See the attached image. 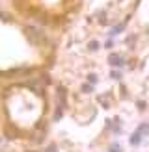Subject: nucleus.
<instances>
[{"label": "nucleus", "instance_id": "nucleus-1", "mask_svg": "<svg viewBox=\"0 0 149 152\" xmlns=\"http://www.w3.org/2000/svg\"><path fill=\"white\" fill-rule=\"evenodd\" d=\"M28 37H30V39H32L34 43H39V39H41L39 32H37L35 28H30V30H28Z\"/></svg>", "mask_w": 149, "mask_h": 152}, {"label": "nucleus", "instance_id": "nucleus-2", "mask_svg": "<svg viewBox=\"0 0 149 152\" xmlns=\"http://www.w3.org/2000/svg\"><path fill=\"white\" fill-rule=\"evenodd\" d=\"M110 63H112V65H121L123 59L119 58V56H116V54H112V56H110Z\"/></svg>", "mask_w": 149, "mask_h": 152}, {"label": "nucleus", "instance_id": "nucleus-3", "mask_svg": "<svg viewBox=\"0 0 149 152\" xmlns=\"http://www.w3.org/2000/svg\"><path fill=\"white\" fill-rule=\"evenodd\" d=\"M97 47H99V43H97V41H91V43H89V48H91V50H97Z\"/></svg>", "mask_w": 149, "mask_h": 152}, {"label": "nucleus", "instance_id": "nucleus-4", "mask_svg": "<svg viewBox=\"0 0 149 152\" xmlns=\"http://www.w3.org/2000/svg\"><path fill=\"white\" fill-rule=\"evenodd\" d=\"M47 152H56V148H54V147H50V148H49Z\"/></svg>", "mask_w": 149, "mask_h": 152}]
</instances>
